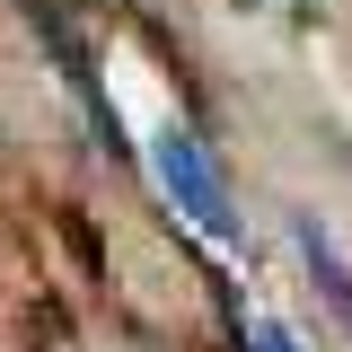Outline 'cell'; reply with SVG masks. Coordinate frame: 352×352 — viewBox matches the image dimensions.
Wrapping results in <instances>:
<instances>
[{
  "mask_svg": "<svg viewBox=\"0 0 352 352\" xmlns=\"http://www.w3.org/2000/svg\"><path fill=\"white\" fill-rule=\"evenodd\" d=\"M159 185L176 194V212H194L212 238H238L229 176H220V159L203 150V132H185V124H168V132H159Z\"/></svg>",
  "mask_w": 352,
  "mask_h": 352,
  "instance_id": "1",
  "label": "cell"
},
{
  "mask_svg": "<svg viewBox=\"0 0 352 352\" xmlns=\"http://www.w3.org/2000/svg\"><path fill=\"white\" fill-rule=\"evenodd\" d=\"M291 238H300V256H308V282L326 291V308L344 317V335H352V273H344V256L326 247V229H317V220H308V212L291 220Z\"/></svg>",
  "mask_w": 352,
  "mask_h": 352,
  "instance_id": "2",
  "label": "cell"
},
{
  "mask_svg": "<svg viewBox=\"0 0 352 352\" xmlns=\"http://www.w3.org/2000/svg\"><path fill=\"white\" fill-rule=\"evenodd\" d=\"M256 352H291V335H273V326H256Z\"/></svg>",
  "mask_w": 352,
  "mask_h": 352,
  "instance_id": "3",
  "label": "cell"
}]
</instances>
